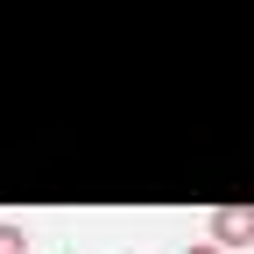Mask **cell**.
Segmentation results:
<instances>
[{"label":"cell","instance_id":"6da1fadb","mask_svg":"<svg viewBox=\"0 0 254 254\" xmlns=\"http://www.w3.org/2000/svg\"><path fill=\"white\" fill-rule=\"evenodd\" d=\"M205 240H219L226 254L254 247V205H212V219H205Z\"/></svg>","mask_w":254,"mask_h":254},{"label":"cell","instance_id":"7a4b0ae2","mask_svg":"<svg viewBox=\"0 0 254 254\" xmlns=\"http://www.w3.org/2000/svg\"><path fill=\"white\" fill-rule=\"evenodd\" d=\"M0 254H28V226H14V219H0Z\"/></svg>","mask_w":254,"mask_h":254},{"label":"cell","instance_id":"3957f363","mask_svg":"<svg viewBox=\"0 0 254 254\" xmlns=\"http://www.w3.org/2000/svg\"><path fill=\"white\" fill-rule=\"evenodd\" d=\"M184 254H226V247H219V240H190Z\"/></svg>","mask_w":254,"mask_h":254},{"label":"cell","instance_id":"277c9868","mask_svg":"<svg viewBox=\"0 0 254 254\" xmlns=\"http://www.w3.org/2000/svg\"><path fill=\"white\" fill-rule=\"evenodd\" d=\"M247 254H254V247H247Z\"/></svg>","mask_w":254,"mask_h":254}]
</instances>
